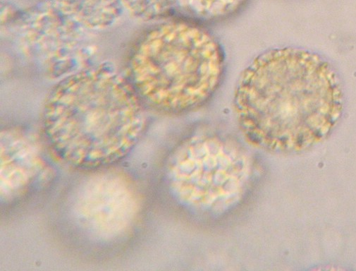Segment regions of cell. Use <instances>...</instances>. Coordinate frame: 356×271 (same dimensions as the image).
<instances>
[{
  "label": "cell",
  "mask_w": 356,
  "mask_h": 271,
  "mask_svg": "<svg viewBox=\"0 0 356 271\" xmlns=\"http://www.w3.org/2000/svg\"><path fill=\"white\" fill-rule=\"evenodd\" d=\"M234 107L251 146L296 154L333 132L343 115L344 96L337 72L318 54L279 47L261 53L241 74Z\"/></svg>",
  "instance_id": "1"
},
{
  "label": "cell",
  "mask_w": 356,
  "mask_h": 271,
  "mask_svg": "<svg viewBox=\"0 0 356 271\" xmlns=\"http://www.w3.org/2000/svg\"><path fill=\"white\" fill-rule=\"evenodd\" d=\"M42 122L46 139L60 158L95 169L125 157L140 139L146 118L130 80L104 64L63 79L47 100Z\"/></svg>",
  "instance_id": "2"
},
{
  "label": "cell",
  "mask_w": 356,
  "mask_h": 271,
  "mask_svg": "<svg viewBox=\"0 0 356 271\" xmlns=\"http://www.w3.org/2000/svg\"><path fill=\"white\" fill-rule=\"evenodd\" d=\"M225 69L223 47L211 33L193 23L170 22L138 40L129 79L143 102L161 112L179 114L207 103Z\"/></svg>",
  "instance_id": "3"
},
{
  "label": "cell",
  "mask_w": 356,
  "mask_h": 271,
  "mask_svg": "<svg viewBox=\"0 0 356 271\" xmlns=\"http://www.w3.org/2000/svg\"><path fill=\"white\" fill-rule=\"evenodd\" d=\"M250 172L244 150L209 134L186 139L169 162L171 187L185 204L201 209L224 208L243 194Z\"/></svg>",
  "instance_id": "4"
},
{
  "label": "cell",
  "mask_w": 356,
  "mask_h": 271,
  "mask_svg": "<svg viewBox=\"0 0 356 271\" xmlns=\"http://www.w3.org/2000/svg\"><path fill=\"white\" fill-rule=\"evenodd\" d=\"M20 23L22 46L50 75L68 77L91 57L85 28L53 5L29 12Z\"/></svg>",
  "instance_id": "5"
},
{
  "label": "cell",
  "mask_w": 356,
  "mask_h": 271,
  "mask_svg": "<svg viewBox=\"0 0 356 271\" xmlns=\"http://www.w3.org/2000/svg\"><path fill=\"white\" fill-rule=\"evenodd\" d=\"M85 193L83 209L88 222L104 230H120L131 219L133 197L127 184L116 178L100 180Z\"/></svg>",
  "instance_id": "6"
},
{
  "label": "cell",
  "mask_w": 356,
  "mask_h": 271,
  "mask_svg": "<svg viewBox=\"0 0 356 271\" xmlns=\"http://www.w3.org/2000/svg\"><path fill=\"white\" fill-rule=\"evenodd\" d=\"M35 146L17 132H3L1 187L3 196H11L26 187L38 172L40 157Z\"/></svg>",
  "instance_id": "7"
},
{
  "label": "cell",
  "mask_w": 356,
  "mask_h": 271,
  "mask_svg": "<svg viewBox=\"0 0 356 271\" xmlns=\"http://www.w3.org/2000/svg\"><path fill=\"white\" fill-rule=\"evenodd\" d=\"M50 4L87 29L113 25L124 7L122 0H51Z\"/></svg>",
  "instance_id": "8"
},
{
  "label": "cell",
  "mask_w": 356,
  "mask_h": 271,
  "mask_svg": "<svg viewBox=\"0 0 356 271\" xmlns=\"http://www.w3.org/2000/svg\"><path fill=\"white\" fill-rule=\"evenodd\" d=\"M184 15L200 21H216L238 10L246 0H170Z\"/></svg>",
  "instance_id": "9"
}]
</instances>
